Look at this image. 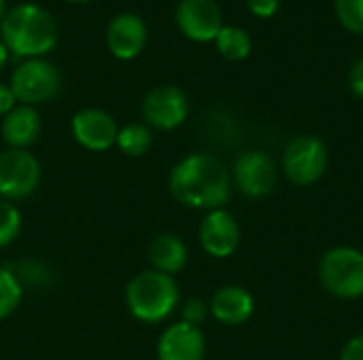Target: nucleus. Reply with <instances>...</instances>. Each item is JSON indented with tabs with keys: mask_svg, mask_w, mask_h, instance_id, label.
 <instances>
[{
	"mask_svg": "<svg viewBox=\"0 0 363 360\" xmlns=\"http://www.w3.org/2000/svg\"><path fill=\"white\" fill-rule=\"evenodd\" d=\"M172 197L189 208L217 210L232 193V174L213 155L194 153L181 159L170 172Z\"/></svg>",
	"mask_w": 363,
	"mask_h": 360,
	"instance_id": "obj_1",
	"label": "nucleus"
},
{
	"mask_svg": "<svg viewBox=\"0 0 363 360\" xmlns=\"http://www.w3.org/2000/svg\"><path fill=\"white\" fill-rule=\"evenodd\" d=\"M0 40L13 57H45L55 49L57 25L45 6L36 2H19L6 8L0 23Z\"/></svg>",
	"mask_w": 363,
	"mask_h": 360,
	"instance_id": "obj_2",
	"label": "nucleus"
},
{
	"mask_svg": "<svg viewBox=\"0 0 363 360\" xmlns=\"http://www.w3.org/2000/svg\"><path fill=\"white\" fill-rule=\"evenodd\" d=\"M125 301L130 314L140 323H162L179 306V286L172 276L147 269L130 280Z\"/></svg>",
	"mask_w": 363,
	"mask_h": 360,
	"instance_id": "obj_3",
	"label": "nucleus"
},
{
	"mask_svg": "<svg viewBox=\"0 0 363 360\" xmlns=\"http://www.w3.org/2000/svg\"><path fill=\"white\" fill-rule=\"evenodd\" d=\"M319 280L332 297H363V252L353 246L330 248L319 261Z\"/></svg>",
	"mask_w": 363,
	"mask_h": 360,
	"instance_id": "obj_4",
	"label": "nucleus"
},
{
	"mask_svg": "<svg viewBox=\"0 0 363 360\" xmlns=\"http://www.w3.org/2000/svg\"><path fill=\"white\" fill-rule=\"evenodd\" d=\"M330 166L328 144L317 136H298L283 151V174L296 187H311L323 178Z\"/></svg>",
	"mask_w": 363,
	"mask_h": 360,
	"instance_id": "obj_5",
	"label": "nucleus"
},
{
	"mask_svg": "<svg viewBox=\"0 0 363 360\" xmlns=\"http://www.w3.org/2000/svg\"><path fill=\"white\" fill-rule=\"evenodd\" d=\"M62 85L60 70L45 57L21 59L11 74V91L17 102L26 106L49 102L57 95Z\"/></svg>",
	"mask_w": 363,
	"mask_h": 360,
	"instance_id": "obj_6",
	"label": "nucleus"
},
{
	"mask_svg": "<svg viewBox=\"0 0 363 360\" xmlns=\"http://www.w3.org/2000/svg\"><path fill=\"white\" fill-rule=\"evenodd\" d=\"M232 180L242 195L262 199L268 197L279 185V166L264 151H247L236 159Z\"/></svg>",
	"mask_w": 363,
	"mask_h": 360,
	"instance_id": "obj_7",
	"label": "nucleus"
},
{
	"mask_svg": "<svg viewBox=\"0 0 363 360\" xmlns=\"http://www.w3.org/2000/svg\"><path fill=\"white\" fill-rule=\"evenodd\" d=\"M189 115V100L177 85H157L143 100V117L149 127L170 132L183 125Z\"/></svg>",
	"mask_w": 363,
	"mask_h": 360,
	"instance_id": "obj_8",
	"label": "nucleus"
},
{
	"mask_svg": "<svg viewBox=\"0 0 363 360\" xmlns=\"http://www.w3.org/2000/svg\"><path fill=\"white\" fill-rule=\"evenodd\" d=\"M174 21L179 32L194 42H213L225 25L217 0H179Z\"/></svg>",
	"mask_w": 363,
	"mask_h": 360,
	"instance_id": "obj_9",
	"label": "nucleus"
},
{
	"mask_svg": "<svg viewBox=\"0 0 363 360\" xmlns=\"http://www.w3.org/2000/svg\"><path fill=\"white\" fill-rule=\"evenodd\" d=\"M40 180L38 159L26 149H9L0 155V195L6 199L28 197Z\"/></svg>",
	"mask_w": 363,
	"mask_h": 360,
	"instance_id": "obj_10",
	"label": "nucleus"
},
{
	"mask_svg": "<svg viewBox=\"0 0 363 360\" xmlns=\"http://www.w3.org/2000/svg\"><path fill=\"white\" fill-rule=\"evenodd\" d=\"M147 38H149V30L145 19L130 11L113 15L104 34L111 55L123 62L138 57L147 45Z\"/></svg>",
	"mask_w": 363,
	"mask_h": 360,
	"instance_id": "obj_11",
	"label": "nucleus"
},
{
	"mask_svg": "<svg viewBox=\"0 0 363 360\" xmlns=\"http://www.w3.org/2000/svg\"><path fill=\"white\" fill-rule=\"evenodd\" d=\"M198 238L206 255L215 259H228L236 252L240 244V227L228 210L217 208L208 210V214L204 216Z\"/></svg>",
	"mask_w": 363,
	"mask_h": 360,
	"instance_id": "obj_12",
	"label": "nucleus"
},
{
	"mask_svg": "<svg viewBox=\"0 0 363 360\" xmlns=\"http://www.w3.org/2000/svg\"><path fill=\"white\" fill-rule=\"evenodd\" d=\"M74 140L87 151H106L117 140V121L102 108H81L72 121Z\"/></svg>",
	"mask_w": 363,
	"mask_h": 360,
	"instance_id": "obj_13",
	"label": "nucleus"
},
{
	"mask_svg": "<svg viewBox=\"0 0 363 360\" xmlns=\"http://www.w3.org/2000/svg\"><path fill=\"white\" fill-rule=\"evenodd\" d=\"M204 333L185 320L170 325L157 342V360H204Z\"/></svg>",
	"mask_w": 363,
	"mask_h": 360,
	"instance_id": "obj_14",
	"label": "nucleus"
},
{
	"mask_svg": "<svg viewBox=\"0 0 363 360\" xmlns=\"http://www.w3.org/2000/svg\"><path fill=\"white\" fill-rule=\"evenodd\" d=\"M208 310L217 323H221L225 327H240L253 316L255 299L245 286L228 284V286H221L213 295Z\"/></svg>",
	"mask_w": 363,
	"mask_h": 360,
	"instance_id": "obj_15",
	"label": "nucleus"
},
{
	"mask_svg": "<svg viewBox=\"0 0 363 360\" xmlns=\"http://www.w3.org/2000/svg\"><path fill=\"white\" fill-rule=\"evenodd\" d=\"M0 134L11 149H28L40 134V115L34 106L19 104L6 117H2Z\"/></svg>",
	"mask_w": 363,
	"mask_h": 360,
	"instance_id": "obj_16",
	"label": "nucleus"
},
{
	"mask_svg": "<svg viewBox=\"0 0 363 360\" xmlns=\"http://www.w3.org/2000/svg\"><path fill=\"white\" fill-rule=\"evenodd\" d=\"M187 257L189 252H187L185 242L174 233H162L153 238L149 246V261L153 269L168 274V276L179 274L187 265Z\"/></svg>",
	"mask_w": 363,
	"mask_h": 360,
	"instance_id": "obj_17",
	"label": "nucleus"
},
{
	"mask_svg": "<svg viewBox=\"0 0 363 360\" xmlns=\"http://www.w3.org/2000/svg\"><path fill=\"white\" fill-rule=\"evenodd\" d=\"M219 55L228 62H242L249 57L251 53V36L247 30L238 28V25H223L217 34V38L213 40Z\"/></svg>",
	"mask_w": 363,
	"mask_h": 360,
	"instance_id": "obj_18",
	"label": "nucleus"
},
{
	"mask_svg": "<svg viewBox=\"0 0 363 360\" xmlns=\"http://www.w3.org/2000/svg\"><path fill=\"white\" fill-rule=\"evenodd\" d=\"M151 142H153V134L147 123H128L119 127L117 140H115L119 151L128 157L145 155L151 149Z\"/></svg>",
	"mask_w": 363,
	"mask_h": 360,
	"instance_id": "obj_19",
	"label": "nucleus"
},
{
	"mask_svg": "<svg viewBox=\"0 0 363 360\" xmlns=\"http://www.w3.org/2000/svg\"><path fill=\"white\" fill-rule=\"evenodd\" d=\"M19 301H21L19 278L11 269L0 267V320L6 318L11 312H15Z\"/></svg>",
	"mask_w": 363,
	"mask_h": 360,
	"instance_id": "obj_20",
	"label": "nucleus"
},
{
	"mask_svg": "<svg viewBox=\"0 0 363 360\" xmlns=\"http://www.w3.org/2000/svg\"><path fill=\"white\" fill-rule=\"evenodd\" d=\"M21 229V214L19 210L6 202L0 199V248L9 246Z\"/></svg>",
	"mask_w": 363,
	"mask_h": 360,
	"instance_id": "obj_21",
	"label": "nucleus"
},
{
	"mask_svg": "<svg viewBox=\"0 0 363 360\" xmlns=\"http://www.w3.org/2000/svg\"><path fill=\"white\" fill-rule=\"evenodd\" d=\"M340 23L355 34H363V0H336Z\"/></svg>",
	"mask_w": 363,
	"mask_h": 360,
	"instance_id": "obj_22",
	"label": "nucleus"
},
{
	"mask_svg": "<svg viewBox=\"0 0 363 360\" xmlns=\"http://www.w3.org/2000/svg\"><path fill=\"white\" fill-rule=\"evenodd\" d=\"M208 312H211V310H208V303H206L204 299L191 297V299H187L185 306H183V320L189 323V325H194V327H200V325L206 320Z\"/></svg>",
	"mask_w": 363,
	"mask_h": 360,
	"instance_id": "obj_23",
	"label": "nucleus"
},
{
	"mask_svg": "<svg viewBox=\"0 0 363 360\" xmlns=\"http://www.w3.org/2000/svg\"><path fill=\"white\" fill-rule=\"evenodd\" d=\"M245 2H247L249 11L255 17H262V19L272 17L279 11V4H281V0H245Z\"/></svg>",
	"mask_w": 363,
	"mask_h": 360,
	"instance_id": "obj_24",
	"label": "nucleus"
},
{
	"mask_svg": "<svg viewBox=\"0 0 363 360\" xmlns=\"http://www.w3.org/2000/svg\"><path fill=\"white\" fill-rule=\"evenodd\" d=\"M338 360H363V333L351 337L345 344V348H342L340 359Z\"/></svg>",
	"mask_w": 363,
	"mask_h": 360,
	"instance_id": "obj_25",
	"label": "nucleus"
},
{
	"mask_svg": "<svg viewBox=\"0 0 363 360\" xmlns=\"http://www.w3.org/2000/svg\"><path fill=\"white\" fill-rule=\"evenodd\" d=\"M349 87H351V91H353L357 98H362L363 100V57H359V59L353 64V68H351V72H349Z\"/></svg>",
	"mask_w": 363,
	"mask_h": 360,
	"instance_id": "obj_26",
	"label": "nucleus"
},
{
	"mask_svg": "<svg viewBox=\"0 0 363 360\" xmlns=\"http://www.w3.org/2000/svg\"><path fill=\"white\" fill-rule=\"evenodd\" d=\"M15 106H17V100L11 91V87L0 83V117H6Z\"/></svg>",
	"mask_w": 363,
	"mask_h": 360,
	"instance_id": "obj_27",
	"label": "nucleus"
},
{
	"mask_svg": "<svg viewBox=\"0 0 363 360\" xmlns=\"http://www.w3.org/2000/svg\"><path fill=\"white\" fill-rule=\"evenodd\" d=\"M9 57H11V53H9V49L4 47V42L0 40V70L6 66V62H9Z\"/></svg>",
	"mask_w": 363,
	"mask_h": 360,
	"instance_id": "obj_28",
	"label": "nucleus"
},
{
	"mask_svg": "<svg viewBox=\"0 0 363 360\" xmlns=\"http://www.w3.org/2000/svg\"><path fill=\"white\" fill-rule=\"evenodd\" d=\"M4 15H6V4H4V0H0V23L4 19Z\"/></svg>",
	"mask_w": 363,
	"mask_h": 360,
	"instance_id": "obj_29",
	"label": "nucleus"
},
{
	"mask_svg": "<svg viewBox=\"0 0 363 360\" xmlns=\"http://www.w3.org/2000/svg\"><path fill=\"white\" fill-rule=\"evenodd\" d=\"M68 2H74V4H83V2H91V0H68Z\"/></svg>",
	"mask_w": 363,
	"mask_h": 360,
	"instance_id": "obj_30",
	"label": "nucleus"
}]
</instances>
